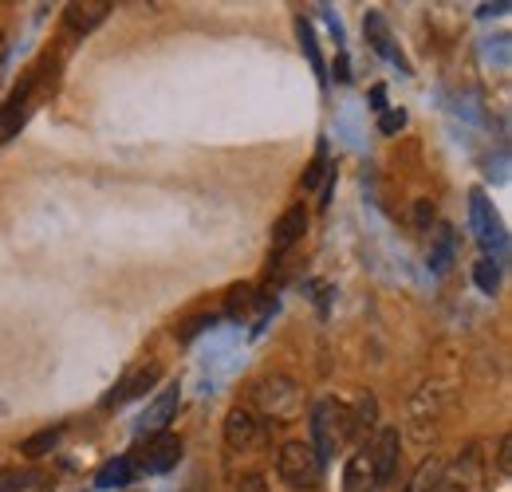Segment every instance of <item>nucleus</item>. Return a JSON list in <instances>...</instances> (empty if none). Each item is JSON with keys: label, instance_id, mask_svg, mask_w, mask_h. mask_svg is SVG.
Segmentation results:
<instances>
[{"label": "nucleus", "instance_id": "obj_1", "mask_svg": "<svg viewBox=\"0 0 512 492\" xmlns=\"http://www.w3.org/2000/svg\"><path fill=\"white\" fill-rule=\"evenodd\" d=\"M355 414L347 402H335V398H323L312 410V449L320 453V461H331L335 453H343L351 441H355Z\"/></svg>", "mask_w": 512, "mask_h": 492}, {"label": "nucleus", "instance_id": "obj_2", "mask_svg": "<svg viewBox=\"0 0 512 492\" xmlns=\"http://www.w3.org/2000/svg\"><path fill=\"white\" fill-rule=\"evenodd\" d=\"M253 402L260 406V414H268L276 422H296V414L304 406V390L288 374H264L260 382H253Z\"/></svg>", "mask_w": 512, "mask_h": 492}, {"label": "nucleus", "instance_id": "obj_3", "mask_svg": "<svg viewBox=\"0 0 512 492\" xmlns=\"http://www.w3.org/2000/svg\"><path fill=\"white\" fill-rule=\"evenodd\" d=\"M276 477L288 489H316L323 477V461L312 441H284L276 453Z\"/></svg>", "mask_w": 512, "mask_h": 492}, {"label": "nucleus", "instance_id": "obj_4", "mask_svg": "<svg viewBox=\"0 0 512 492\" xmlns=\"http://www.w3.org/2000/svg\"><path fill=\"white\" fill-rule=\"evenodd\" d=\"M182 453H186L182 437L158 433V437H150V441L138 449V457H130V461H134V473H138V477H162V473H170V469L182 461Z\"/></svg>", "mask_w": 512, "mask_h": 492}, {"label": "nucleus", "instance_id": "obj_5", "mask_svg": "<svg viewBox=\"0 0 512 492\" xmlns=\"http://www.w3.org/2000/svg\"><path fill=\"white\" fill-rule=\"evenodd\" d=\"M158 378H162V363H142V367L127 370L123 378H119V386L115 390H107L103 394V410H119V406H127V402H134V398H142L150 386H158Z\"/></svg>", "mask_w": 512, "mask_h": 492}, {"label": "nucleus", "instance_id": "obj_6", "mask_svg": "<svg viewBox=\"0 0 512 492\" xmlns=\"http://www.w3.org/2000/svg\"><path fill=\"white\" fill-rule=\"evenodd\" d=\"M264 422L256 418L253 410H245V406H233L229 410V418H225V445L229 449H237V453H256L260 445H264Z\"/></svg>", "mask_w": 512, "mask_h": 492}, {"label": "nucleus", "instance_id": "obj_7", "mask_svg": "<svg viewBox=\"0 0 512 492\" xmlns=\"http://www.w3.org/2000/svg\"><path fill=\"white\" fill-rule=\"evenodd\" d=\"M442 485L449 492H481L485 489V461H481V449L477 445H465L461 457L453 461V469L442 473Z\"/></svg>", "mask_w": 512, "mask_h": 492}, {"label": "nucleus", "instance_id": "obj_8", "mask_svg": "<svg viewBox=\"0 0 512 492\" xmlns=\"http://www.w3.org/2000/svg\"><path fill=\"white\" fill-rule=\"evenodd\" d=\"M469 217H473L477 241H481V248H485V252H497V256H505V252H509L505 229H501V221H497L493 205L485 201V193H473V197H469Z\"/></svg>", "mask_w": 512, "mask_h": 492}, {"label": "nucleus", "instance_id": "obj_9", "mask_svg": "<svg viewBox=\"0 0 512 492\" xmlns=\"http://www.w3.org/2000/svg\"><path fill=\"white\" fill-rule=\"evenodd\" d=\"M178 410H182V390L170 386V390H162V394L146 406V414L134 422V433H138V437H158V433H166V426L178 418Z\"/></svg>", "mask_w": 512, "mask_h": 492}, {"label": "nucleus", "instance_id": "obj_10", "mask_svg": "<svg viewBox=\"0 0 512 492\" xmlns=\"http://www.w3.org/2000/svg\"><path fill=\"white\" fill-rule=\"evenodd\" d=\"M398 449H402V437H398L394 426L379 430L375 445L367 449V453H371V465H375V477H379V489L390 485V481H394V473H398Z\"/></svg>", "mask_w": 512, "mask_h": 492}, {"label": "nucleus", "instance_id": "obj_11", "mask_svg": "<svg viewBox=\"0 0 512 492\" xmlns=\"http://www.w3.org/2000/svg\"><path fill=\"white\" fill-rule=\"evenodd\" d=\"M111 0H71L64 8V24L71 32H79V36H87V32H95L107 16H111Z\"/></svg>", "mask_w": 512, "mask_h": 492}, {"label": "nucleus", "instance_id": "obj_12", "mask_svg": "<svg viewBox=\"0 0 512 492\" xmlns=\"http://www.w3.org/2000/svg\"><path fill=\"white\" fill-rule=\"evenodd\" d=\"M304 233H308V209H304V205L284 209L280 221L272 225V241H268V245H272V256H280V252H288L296 241H304Z\"/></svg>", "mask_w": 512, "mask_h": 492}, {"label": "nucleus", "instance_id": "obj_13", "mask_svg": "<svg viewBox=\"0 0 512 492\" xmlns=\"http://www.w3.org/2000/svg\"><path fill=\"white\" fill-rule=\"evenodd\" d=\"M343 492H379V477H375V465H371L367 449L347 457V465H343Z\"/></svg>", "mask_w": 512, "mask_h": 492}, {"label": "nucleus", "instance_id": "obj_14", "mask_svg": "<svg viewBox=\"0 0 512 492\" xmlns=\"http://www.w3.org/2000/svg\"><path fill=\"white\" fill-rule=\"evenodd\" d=\"M442 473H446V461L430 453V457L410 473V481L402 485V492H438L442 489Z\"/></svg>", "mask_w": 512, "mask_h": 492}, {"label": "nucleus", "instance_id": "obj_15", "mask_svg": "<svg viewBox=\"0 0 512 492\" xmlns=\"http://www.w3.org/2000/svg\"><path fill=\"white\" fill-rule=\"evenodd\" d=\"M134 477H138V473H134V461H130V457H115V461H107V465L95 473V485H99V489H127Z\"/></svg>", "mask_w": 512, "mask_h": 492}, {"label": "nucleus", "instance_id": "obj_16", "mask_svg": "<svg viewBox=\"0 0 512 492\" xmlns=\"http://www.w3.org/2000/svg\"><path fill=\"white\" fill-rule=\"evenodd\" d=\"M60 437H64V426H56V430H44V433H36V437H28L20 449H24V457H44L48 449H56V445H60Z\"/></svg>", "mask_w": 512, "mask_h": 492}, {"label": "nucleus", "instance_id": "obj_17", "mask_svg": "<svg viewBox=\"0 0 512 492\" xmlns=\"http://www.w3.org/2000/svg\"><path fill=\"white\" fill-rule=\"evenodd\" d=\"M473 280H477V288H481V292H497V284H501V264H497L493 256L477 260V268H473Z\"/></svg>", "mask_w": 512, "mask_h": 492}, {"label": "nucleus", "instance_id": "obj_18", "mask_svg": "<svg viewBox=\"0 0 512 492\" xmlns=\"http://www.w3.org/2000/svg\"><path fill=\"white\" fill-rule=\"evenodd\" d=\"M453 248H457L453 233H449V229H442V233H438V245H434V252H430V264H434V272H446L449 260H453Z\"/></svg>", "mask_w": 512, "mask_h": 492}, {"label": "nucleus", "instance_id": "obj_19", "mask_svg": "<svg viewBox=\"0 0 512 492\" xmlns=\"http://www.w3.org/2000/svg\"><path fill=\"white\" fill-rule=\"evenodd\" d=\"M367 32H371V44H375V52H383V56H394V52H390V36H386L383 16H367Z\"/></svg>", "mask_w": 512, "mask_h": 492}, {"label": "nucleus", "instance_id": "obj_20", "mask_svg": "<svg viewBox=\"0 0 512 492\" xmlns=\"http://www.w3.org/2000/svg\"><path fill=\"white\" fill-rule=\"evenodd\" d=\"M331 166H327V154H316V162H312V170L304 174V189H320V182H323V174H327Z\"/></svg>", "mask_w": 512, "mask_h": 492}, {"label": "nucleus", "instance_id": "obj_21", "mask_svg": "<svg viewBox=\"0 0 512 492\" xmlns=\"http://www.w3.org/2000/svg\"><path fill=\"white\" fill-rule=\"evenodd\" d=\"M497 469H501V477H505V481L512 477V437H509V433L501 437V449H497Z\"/></svg>", "mask_w": 512, "mask_h": 492}, {"label": "nucleus", "instance_id": "obj_22", "mask_svg": "<svg viewBox=\"0 0 512 492\" xmlns=\"http://www.w3.org/2000/svg\"><path fill=\"white\" fill-rule=\"evenodd\" d=\"M300 44H304V52H308L312 67H316V71L323 75V60H320V48H316V36H312V32H308L304 24H300Z\"/></svg>", "mask_w": 512, "mask_h": 492}, {"label": "nucleus", "instance_id": "obj_23", "mask_svg": "<svg viewBox=\"0 0 512 492\" xmlns=\"http://www.w3.org/2000/svg\"><path fill=\"white\" fill-rule=\"evenodd\" d=\"M249 304H253V288H233V296H229V315H241Z\"/></svg>", "mask_w": 512, "mask_h": 492}, {"label": "nucleus", "instance_id": "obj_24", "mask_svg": "<svg viewBox=\"0 0 512 492\" xmlns=\"http://www.w3.org/2000/svg\"><path fill=\"white\" fill-rule=\"evenodd\" d=\"M28 481H32V477H28V473H4V477H0V492L28 489Z\"/></svg>", "mask_w": 512, "mask_h": 492}, {"label": "nucleus", "instance_id": "obj_25", "mask_svg": "<svg viewBox=\"0 0 512 492\" xmlns=\"http://www.w3.org/2000/svg\"><path fill=\"white\" fill-rule=\"evenodd\" d=\"M237 492H268V481L260 473H249V477L237 481Z\"/></svg>", "mask_w": 512, "mask_h": 492}, {"label": "nucleus", "instance_id": "obj_26", "mask_svg": "<svg viewBox=\"0 0 512 492\" xmlns=\"http://www.w3.org/2000/svg\"><path fill=\"white\" fill-rule=\"evenodd\" d=\"M383 134H394V130H402V126H406V111H386L383 115Z\"/></svg>", "mask_w": 512, "mask_h": 492}, {"label": "nucleus", "instance_id": "obj_27", "mask_svg": "<svg viewBox=\"0 0 512 492\" xmlns=\"http://www.w3.org/2000/svg\"><path fill=\"white\" fill-rule=\"evenodd\" d=\"M371 99H375V103H371L375 111H383V107H386V91H383V87H375V91H371Z\"/></svg>", "mask_w": 512, "mask_h": 492}, {"label": "nucleus", "instance_id": "obj_28", "mask_svg": "<svg viewBox=\"0 0 512 492\" xmlns=\"http://www.w3.org/2000/svg\"><path fill=\"white\" fill-rule=\"evenodd\" d=\"M0 56H4V32H0Z\"/></svg>", "mask_w": 512, "mask_h": 492}]
</instances>
